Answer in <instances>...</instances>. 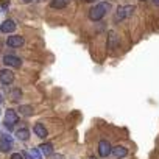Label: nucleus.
Instances as JSON below:
<instances>
[{
    "label": "nucleus",
    "instance_id": "obj_1",
    "mask_svg": "<svg viewBox=\"0 0 159 159\" xmlns=\"http://www.w3.org/2000/svg\"><path fill=\"white\" fill-rule=\"evenodd\" d=\"M109 11H111V3H109V2H98L97 5H94V7L89 10L88 17H89V20H92V22H98V20H102Z\"/></svg>",
    "mask_w": 159,
    "mask_h": 159
},
{
    "label": "nucleus",
    "instance_id": "obj_2",
    "mask_svg": "<svg viewBox=\"0 0 159 159\" xmlns=\"http://www.w3.org/2000/svg\"><path fill=\"white\" fill-rule=\"evenodd\" d=\"M136 13V7L134 5H122L116 10V20L120 22V20H125L128 17H131L133 14Z\"/></svg>",
    "mask_w": 159,
    "mask_h": 159
},
{
    "label": "nucleus",
    "instance_id": "obj_3",
    "mask_svg": "<svg viewBox=\"0 0 159 159\" xmlns=\"http://www.w3.org/2000/svg\"><path fill=\"white\" fill-rule=\"evenodd\" d=\"M17 122H19V114H17V111H14V109H7V111H5V117H3V126H5L8 131H11L13 126H14Z\"/></svg>",
    "mask_w": 159,
    "mask_h": 159
},
{
    "label": "nucleus",
    "instance_id": "obj_4",
    "mask_svg": "<svg viewBox=\"0 0 159 159\" xmlns=\"http://www.w3.org/2000/svg\"><path fill=\"white\" fill-rule=\"evenodd\" d=\"M0 83L5 84V86L13 84V83H14V72L10 70L8 67L2 69V70H0Z\"/></svg>",
    "mask_w": 159,
    "mask_h": 159
},
{
    "label": "nucleus",
    "instance_id": "obj_5",
    "mask_svg": "<svg viewBox=\"0 0 159 159\" xmlns=\"http://www.w3.org/2000/svg\"><path fill=\"white\" fill-rule=\"evenodd\" d=\"M111 151H112V145L109 143V140L102 139L98 142V156L100 157H108L111 154Z\"/></svg>",
    "mask_w": 159,
    "mask_h": 159
},
{
    "label": "nucleus",
    "instance_id": "obj_6",
    "mask_svg": "<svg viewBox=\"0 0 159 159\" xmlns=\"http://www.w3.org/2000/svg\"><path fill=\"white\" fill-rule=\"evenodd\" d=\"M2 62L7 67H14V69H17V67L22 66V59L19 56H14V55H5L3 59H2Z\"/></svg>",
    "mask_w": 159,
    "mask_h": 159
},
{
    "label": "nucleus",
    "instance_id": "obj_7",
    "mask_svg": "<svg viewBox=\"0 0 159 159\" xmlns=\"http://www.w3.org/2000/svg\"><path fill=\"white\" fill-rule=\"evenodd\" d=\"M16 28H17V27H16V22L11 20V19H7V20H3L2 24H0V33H5V34L14 33Z\"/></svg>",
    "mask_w": 159,
    "mask_h": 159
},
{
    "label": "nucleus",
    "instance_id": "obj_8",
    "mask_svg": "<svg viewBox=\"0 0 159 159\" xmlns=\"http://www.w3.org/2000/svg\"><path fill=\"white\" fill-rule=\"evenodd\" d=\"M24 44H25V39H24L22 36H14V34H11V36H8V39H7V45L11 47V48H19V47H22Z\"/></svg>",
    "mask_w": 159,
    "mask_h": 159
},
{
    "label": "nucleus",
    "instance_id": "obj_9",
    "mask_svg": "<svg viewBox=\"0 0 159 159\" xmlns=\"http://www.w3.org/2000/svg\"><path fill=\"white\" fill-rule=\"evenodd\" d=\"M111 154H112L116 159H123V157L128 156V148H126V147H122V145H117V147L112 148Z\"/></svg>",
    "mask_w": 159,
    "mask_h": 159
},
{
    "label": "nucleus",
    "instance_id": "obj_10",
    "mask_svg": "<svg viewBox=\"0 0 159 159\" xmlns=\"http://www.w3.org/2000/svg\"><path fill=\"white\" fill-rule=\"evenodd\" d=\"M11 137L8 136H3V137H0V151L2 153H10L11 151Z\"/></svg>",
    "mask_w": 159,
    "mask_h": 159
},
{
    "label": "nucleus",
    "instance_id": "obj_11",
    "mask_svg": "<svg viewBox=\"0 0 159 159\" xmlns=\"http://www.w3.org/2000/svg\"><path fill=\"white\" fill-rule=\"evenodd\" d=\"M33 131H34V134L38 136V137H41V139H45L47 137V126H44L42 123H34V126H33Z\"/></svg>",
    "mask_w": 159,
    "mask_h": 159
},
{
    "label": "nucleus",
    "instance_id": "obj_12",
    "mask_svg": "<svg viewBox=\"0 0 159 159\" xmlns=\"http://www.w3.org/2000/svg\"><path fill=\"white\" fill-rule=\"evenodd\" d=\"M17 114H22V116H25V117H31V116L34 114V109H33V106H30V105H20V106L17 108Z\"/></svg>",
    "mask_w": 159,
    "mask_h": 159
},
{
    "label": "nucleus",
    "instance_id": "obj_13",
    "mask_svg": "<svg viewBox=\"0 0 159 159\" xmlns=\"http://www.w3.org/2000/svg\"><path fill=\"white\" fill-rule=\"evenodd\" d=\"M69 5V0H50L48 7L53 8V10H62Z\"/></svg>",
    "mask_w": 159,
    "mask_h": 159
},
{
    "label": "nucleus",
    "instance_id": "obj_14",
    "mask_svg": "<svg viewBox=\"0 0 159 159\" xmlns=\"http://www.w3.org/2000/svg\"><path fill=\"white\" fill-rule=\"evenodd\" d=\"M16 139H19V140H22V142H27V140L30 139V131H28L27 128H19V129L16 131Z\"/></svg>",
    "mask_w": 159,
    "mask_h": 159
},
{
    "label": "nucleus",
    "instance_id": "obj_15",
    "mask_svg": "<svg viewBox=\"0 0 159 159\" xmlns=\"http://www.w3.org/2000/svg\"><path fill=\"white\" fill-rule=\"evenodd\" d=\"M39 150H41V153L44 154V156H52L53 154V147H52V143H41L39 145Z\"/></svg>",
    "mask_w": 159,
    "mask_h": 159
},
{
    "label": "nucleus",
    "instance_id": "obj_16",
    "mask_svg": "<svg viewBox=\"0 0 159 159\" xmlns=\"http://www.w3.org/2000/svg\"><path fill=\"white\" fill-rule=\"evenodd\" d=\"M10 97H11V100H13L14 103H19V100H20V97H22V91H20L19 88H14V89H11Z\"/></svg>",
    "mask_w": 159,
    "mask_h": 159
},
{
    "label": "nucleus",
    "instance_id": "obj_17",
    "mask_svg": "<svg viewBox=\"0 0 159 159\" xmlns=\"http://www.w3.org/2000/svg\"><path fill=\"white\" fill-rule=\"evenodd\" d=\"M116 44H117V34H116L114 31H109V41H108V48H109V50H112Z\"/></svg>",
    "mask_w": 159,
    "mask_h": 159
},
{
    "label": "nucleus",
    "instance_id": "obj_18",
    "mask_svg": "<svg viewBox=\"0 0 159 159\" xmlns=\"http://www.w3.org/2000/svg\"><path fill=\"white\" fill-rule=\"evenodd\" d=\"M30 153H31V156H33L34 159H42V154H41L39 148H31V150H30Z\"/></svg>",
    "mask_w": 159,
    "mask_h": 159
},
{
    "label": "nucleus",
    "instance_id": "obj_19",
    "mask_svg": "<svg viewBox=\"0 0 159 159\" xmlns=\"http://www.w3.org/2000/svg\"><path fill=\"white\" fill-rule=\"evenodd\" d=\"M22 156H24V159H34V157L31 156V153H30V151H27V150H24V151H22Z\"/></svg>",
    "mask_w": 159,
    "mask_h": 159
},
{
    "label": "nucleus",
    "instance_id": "obj_20",
    "mask_svg": "<svg viewBox=\"0 0 159 159\" xmlns=\"http://www.w3.org/2000/svg\"><path fill=\"white\" fill-rule=\"evenodd\" d=\"M50 159H64V156L59 154V153H53V154L50 156Z\"/></svg>",
    "mask_w": 159,
    "mask_h": 159
},
{
    "label": "nucleus",
    "instance_id": "obj_21",
    "mask_svg": "<svg viewBox=\"0 0 159 159\" xmlns=\"http://www.w3.org/2000/svg\"><path fill=\"white\" fill-rule=\"evenodd\" d=\"M11 159H24V156H22V153H13Z\"/></svg>",
    "mask_w": 159,
    "mask_h": 159
},
{
    "label": "nucleus",
    "instance_id": "obj_22",
    "mask_svg": "<svg viewBox=\"0 0 159 159\" xmlns=\"http://www.w3.org/2000/svg\"><path fill=\"white\" fill-rule=\"evenodd\" d=\"M86 3H94V2H98V0H84Z\"/></svg>",
    "mask_w": 159,
    "mask_h": 159
},
{
    "label": "nucleus",
    "instance_id": "obj_23",
    "mask_svg": "<svg viewBox=\"0 0 159 159\" xmlns=\"http://www.w3.org/2000/svg\"><path fill=\"white\" fill-rule=\"evenodd\" d=\"M24 3H31V2H34V0H22Z\"/></svg>",
    "mask_w": 159,
    "mask_h": 159
},
{
    "label": "nucleus",
    "instance_id": "obj_24",
    "mask_svg": "<svg viewBox=\"0 0 159 159\" xmlns=\"http://www.w3.org/2000/svg\"><path fill=\"white\" fill-rule=\"evenodd\" d=\"M153 3H154L156 7H159V0H153Z\"/></svg>",
    "mask_w": 159,
    "mask_h": 159
},
{
    "label": "nucleus",
    "instance_id": "obj_25",
    "mask_svg": "<svg viewBox=\"0 0 159 159\" xmlns=\"http://www.w3.org/2000/svg\"><path fill=\"white\" fill-rule=\"evenodd\" d=\"M88 159H97V156H89Z\"/></svg>",
    "mask_w": 159,
    "mask_h": 159
},
{
    "label": "nucleus",
    "instance_id": "obj_26",
    "mask_svg": "<svg viewBox=\"0 0 159 159\" xmlns=\"http://www.w3.org/2000/svg\"><path fill=\"white\" fill-rule=\"evenodd\" d=\"M0 103H2V95H0Z\"/></svg>",
    "mask_w": 159,
    "mask_h": 159
},
{
    "label": "nucleus",
    "instance_id": "obj_27",
    "mask_svg": "<svg viewBox=\"0 0 159 159\" xmlns=\"http://www.w3.org/2000/svg\"><path fill=\"white\" fill-rule=\"evenodd\" d=\"M140 2H147V0H140Z\"/></svg>",
    "mask_w": 159,
    "mask_h": 159
},
{
    "label": "nucleus",
    "instance_id": "obj_28",
    "mask_svg": "<svg viewBox=\"0 0 159 159\" xmlns=\"http://www.w3.org/2000/svg\"><path fill=\"white\" fill-rule=\"evenodd\" d=\"M0 2H3V0H0Z\"/></svg>",
    "mask_w": 159,
    "mask_h": 159
}]
</instances>
